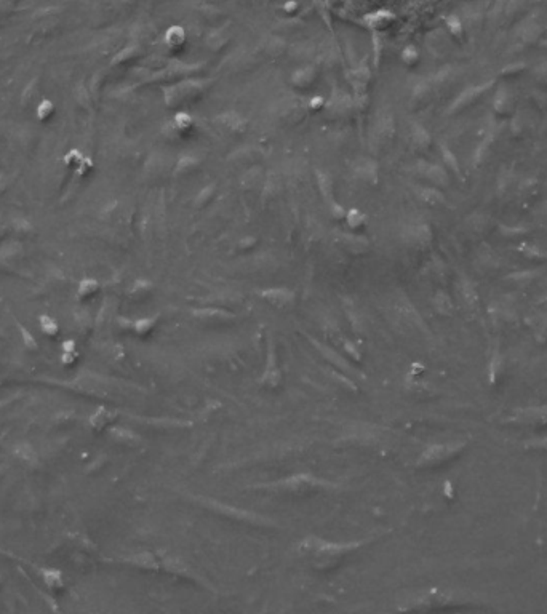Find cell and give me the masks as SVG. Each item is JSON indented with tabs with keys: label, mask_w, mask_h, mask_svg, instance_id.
Segmentation results:
<instances>
[{
	"label": "cell",
	"mask_w": 547,
	"mask_h": 614,
	"mask_svg": "<svg viewBox=\"0 0 547 614\" xmlns=\"http://www.w3.org/2000/svg\"><path fill=\"white\" fill-rule=\"evenodd\" d=\"M515 421L520 422H547V406L539 408H526L514 416Z\"/></svg>",
	"instance_id": "obj_1"
},
{
	"label": "cell",
	"mask_w": 547,
	"mask_h": 614,
	"mask_svg": "<svg viewBox=\"0 0 547 614\" xmlns=\"http://www.w3.org/2000/svg\"><path fill=\"white\" fill-rule=\"evenodd\" d=\"M456 449L457 448L453 446V445H435V446H431V448H427V451L422 455V461L424 462L442 461V459L448 458L451 453H454Z\"/></svg>",
	"instance_id": "obj_2"
},
{
	"label": "cell",
	"mask_w": 547,
	"mask_h": 614,
	"mask_svg": "<svg viewBox=\"0 0 547 614\" xmlns=\"http://www.w3.org/2000/svg\"><path fill=\"white\" fill-rule=\"evenodd\" d=\"M167 42L170 45H174V43H183L184 42V32L181 27H171L170 31L167 32Z\"/></svg>",
	"instance_id": "obj_3"
},
{
	"label": "cell",
	"mask_w": 547,
	"mask_h": 614,
	"mask_svg": "<svg viewBox=\"0 0 547 614\" xmlns=\"http://www.w3.org/2000/svg\"><path fill=\"white\" fill-rule=\"evenodd\" d=\"M533 445L538 446V448H547V438H542V440L533 442Z\"/></svg>",
	"instance_id": "obj_4"
},
{
	"label": "cell",
	"mask_w": 547,
	"mask_h": 614,
	"mask_svg": "<svg viewBox=\"0 0 547 614\" xmlns=\"http://www.w3.org/2000/svg\"><path fill=\"white\" fill-rule=\"evenodd\" d=\"M296 7H298V5H296V2H288V4H285V11L288 10V11H291V13H293L294 10H296Z\"/></svg>",
	"instance_id": "obj_5"
}]
</instances>
